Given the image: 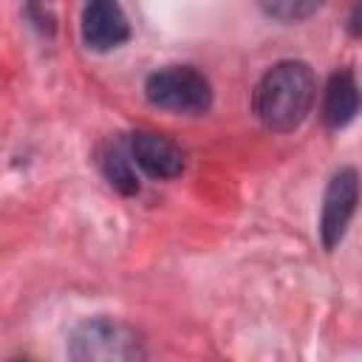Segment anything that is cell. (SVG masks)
<instances>
[{"instance_id":"cell-3","label":"cell","mask_w":362,"mask_h":362,"mask_svg":"<svg viewBox=\"0 0 362 362\" xmlns=\"http://www.w3.org/2000/svg\"><path fill=\"white\" fill-rule=\"evenodd\" d=\"M68 354L74 359H90V362H130L144 356L139 337L127 325L107 317L85 320L82 325H76L71 334Z\"/></svg>"},{"instance_id":"cell-9","label":"cell","mask_w":362,"mask_h":362,"mask_svg":"<svg viewBox=\"0 0 362 362\" xmlns=\"http://www.w3.org/2000/svg\"><path fill=\"white\" fill-rule=\"evenodd\" d=\"M257 3L263 14L277 23H300L322 6V0H257Z\"/></svg>"},{"instance_id":"cell-1","label":"cell","mask_w":362,"mask_h":362,"mask_svg":"<svg viewBox=\"0 0 362 362\" xmlns=\"http://www.w3.org/2000/svg\"><path fill=\"white\" fill-rule=\"evenodd\" d=\"M314 96H317L314 71L300 59H283L272 65L255 85L252 107L255 116L263 122V127L288 133L305 122Z\"/></svg>"},{"instance_id":"cell-8","label":"cell","mask_w":362,"mask_h":362,"mask_svg":"<svg viewBox=\"0 0 362 362\" xmlns=\"http://www.w3.org/2000/svg\"><path fill=\"white\" fill-rule=\"evenodd\" d=\"M102 170H105V178L110 181V187L119 189L122 195H133V192H139L136 161H133L127 144H122V141L110 144V150H107L105 158H102Z\"/></svg>"},{"instance_id":"cell-6","label":"cell","mask_w":362,"mask_h":362,"mask_svg":"<svg viewBox=\"0 0 362 362\" xmlns=\"http://www.w3.org/2000/svg\"><path fill=\"white\" fill-rule=\"evenodd\" d=\"M130 156L136 167H141L153 178H175L184 170V153L175 141H170L161 133L153 130H139L127 141Z\"/></svg>"},{"instance_id":"cell-7","label":"cell","mask_w":362,"mask_h":362,"mask_svg":"<svg viewBox=\"0 0 362 362\" xmlns=\"http://www.w3.org/2000/svg\"><path fill=\"white\" fill-rule=\"evenodd\" d=\"M359 110V90L348 71H339L328 79L325 96H322V119L328 127L339 130L345 127Z\"/></svg>"},{"instance_id":"cell-2","label":"cell","mask_w":362,"mask_h":362,"mask_svg":"<svg viewBox=\"0 0 362 362\" xmlns=\"http://www.w3.org/2000/svg\"><path fill=\"white\" fill-rule=\"evenodd\" d=\"M144 93L150 105L173 113H204L212 105V85L192 65H167L150 74Z\"/></svg>"},{"instance_id":"cell-5","label":"cell","mask_w":362,"mask_h":362,"mask_svg":"<svg viewBox=\"0 0 362 362\" xmlns=\"http://www.w3.org/2000/svg\"><path fill=\"white\" fill-rule=\"evenodd\" d=\"M130 25L116 0H90L82 11V40L93 51H110L127 42Z\"/></svg>"},{"instance_id":"cell-4","label":"cell","mask_w":362,"mask_h":362,"mask_svg":"<svg viewBox=\"0 0 362 362\" xmlns=\"http://www.w3.org/2000/svg\"><path fill=\"white\" fill-rule=\"evenodd\" d=\"M359 192H362V181L354 167H342L331 175L325 187V198H322V215H320V235H322L325 249H334L342 240L356 212Z\"/></svg>"}]
</instances>
